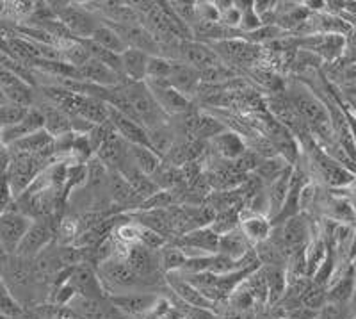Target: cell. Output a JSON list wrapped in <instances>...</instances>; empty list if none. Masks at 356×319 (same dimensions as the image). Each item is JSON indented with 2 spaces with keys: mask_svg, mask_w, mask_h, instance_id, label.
I'll list each match as a JSON object with an SVG mask.
<instances>
[{
  "mask_svg": "<svg viewBox=\"0 0 356 319\" xmlns=\"http://www.w3.org/2000/svg\"><path fill=\"white\" fill-rule=\"evenodd\" d=\"M54 17L61 22L75 40H89L95 29L102 24V18L91 8L72 2H49Z\"/></svg>",
  "mask_w": 356,
  "mask_h": 319,
  "instance_id": "cell-3",
  "label": "cell"
},
{
  "mask_svg": "<svg viewBox=\"0 0 356 319\" xmlns=\"http://www.w3.org/2000/svg\"><path fill=\"white\" fill-rule=\"evenodd\" d=\"M291 171L292 166L287 168L284 173L280 175L278 178H275L273 182H269L264 189H266V196H267V205H269V221L278 216V212L284 207L285 199H287L289 193V182H291Z\"/></svg>",
  "mask_w": 356,
  "mask_h": 319,
  "instance_id": "cell-23",
  "label": "cell"
},
{
  "mask_svg": "<svg viewBox=\"0 0 356 319\" xmlns=\"http://www.w3.org/2000/svg\"><path fill=\"white\" fill-rule=\"evenodd\" d=\"M73 114L81 116L82 120H86L91 125H104V123L109 121L107 104L97 97H82V95H79V100Z\"/></svg>",
  "mask_w": 356,
  "mask_h": 319,
  "instance_id": "cell-24",
  "label": "cell"
},
{
  "mask_svg": "<svg viewBox=\"0 0 356 319\" xmlns=\"http://www.w3.org/2000/svg\"><path fill=\"white\" fill-rule=\"evenodd\" d=\"M207 143H209V148H211L212 154L228 162H234L235 159H239L248 150L246 139L243 138V134L234 132L230 129Z\"/></svg>",
  "mask_w": 356,
  "mask_h": 319,
  "instance_id": "cell-18",
  "label": "cell"
},
{
  "mask_svg": "<svg viewBox=\"0 0 356 319\" xmlns=\"http://www.w3.org/2000/svg\"><path fill=\"white\" fill-rule=\"evenodd\" d=\"M168 8L171 9V13H173L178 20L182 22L184 25H187L189 29H193V25L198 22L196 20L195 2H168Z\"/></svg>",
  "mask_w": 356,
  "mask_h": 319,
  "instance_id": "cell-39",
  "label": "cell"
},
{
  "mask_svg": "<svg viewBox=\"0 0 356 319\" xmlns=\"http://www.w3.org/2000/svg\"><path fill=\"white\" fill-rule=\"evenodd\" d=\"M8 152L9 164L8 170H6V178H8L13 200H15L29 189V186L33 184L34 178L44 170V164L38 157H33V155L11 152V150H8Z\"/></svg>",
  "mask_w": 356,
  "mask_h": 319,
  "instance_id": "cell-4",
  "label": "cell"
},
{
  "mask_svg": "<svg viewBox=\"0 0 356 319\" xmlns=\"http://www.w3.org/2000/svg\"><path fill=\"white\" fill-rule=\"evenodd\" d=\"M54 319H68V318H65V316H56Z\"/></svg>",
  "mask_w": 356,
  "mask_h": 319,
  "instance_id": "cell-46",
  "label": "cell"
},
{
  "mask_svg": "<svg viewBox=\"0 0 356 319\" xmlns=\"http://www.w3.org/2000/svg\"><path fill=\"white\" fill-rule=\"evenodd\" d=\"M106 194L109 202L120 209L136 210L139 207V200L136 199L132 187L129 186L125 177L118 171H109V175H107ZM129 210H125V212H129Z\"/></svg>",
  "mask_w": 356,
  "mask_h": 319,
  "instance_id": "cell-16",
  "label": "cell"
},
{
  "mask_svg": "<svg viewBox=\"0 0 356 319\" xmlns=\"http://www.w3.org/2000/svg\"><path fill=\"white\" fill-rule=\"evenodd\" d=\"M159 255V264H161L162 273H175V271H180L184 267V264L187 263V255L184 254L177 244L173 242H168L161 250L157 251Z\"/></svg>",
  "mask_w": 356,
  "mask_h": 319,
  "instance_id": "cell-32",
  "label": "cell"
},
{
  "mask_svg": "<svg viewBox=\"0 0 356 319\" xmlns=\"http://www.w3.org/2000/svg\"><path fill=\"white\" fill-rule=\"evenodd\" d=\"M31 107H20V105L4 104L0 105V130L6 127H11L25 118Z\"/></svg>",
  "mask_w": 356,
  "mask_h": 319,
  "instance_id": "cell-41",
  "label": "cell"
},
{
  "mask_svg": "<svg viewBox=\"0 0 356 319\" xmlns=\"http://www.w3.org/2000/svg\"><path fill=\"white\" fill-rule=\"evenodd\" d=\"M114 309H116L123 318H136V316H146L150 314L159 303V296L152 295V293H129V295H118L109 296L107 298Z\"/></svg>",
  "mask_w": 356,
  "mask_h": 319,
  "instance_id": "cell-15",
  "label": "cell"
},
{
  "mask_svg": "<svg viewBox=\"0 0 356 319\" xmlns=\"http://www.w3.org/2000/svg\"><path fill=\"white\" fill-rule=\"evenodd\" d=\"M129 145L116 132L106 139V143L97 150L95 157L106 166L109 171H120L129 161Z\"/></svg>",
  "mask_w": 356,
  "mask_h": 319,
  "instance_id": "cell-20",
  "label": "cell"
},
{
  "mask_svg": "<svg viewBox=\"0 0 356 319\" xmlns=\"http://www.w3.org/2000/svg\"><path fill=\"white\" fill-rule=\"evenodd\" d=\"M251 248L253 247H251L250 241L244 238L243 232H241L239 228H235V231L228 232V234L219 238L218 254L225 255V257H228V259L232 260H241Z\"/></svg>",
  "mask_w": 356,
  "mask_h": 319,
  "instance_id": "cell-26",
  "label": "cell"
},
{
  "mask_svg": "<svg viewBox=\"0 0 356 319\" xmlns=\"http://www.w3.org/2000/svg\"><path fill=\"white\" fill-rule=\"evenodd\" d=\"M316 318H317V312L305 307V305H296V307H291L284 314V319H316Z\"/></svg>",
  "mask_w": 356,
  "mask_h": 319,
  "instance_id": "cell-44",
  "label": "cell"
},
{
  "mask_svg": "<svg viewBox=\"0 0 356 319\" xmlns=\"http://www.w3.org/2000/svg\"><path fill=\"white\" fill-rule=\"evenodd\" d=\"M148 54L136 49H127L120 56L122 59V75L127 82H145Z\"/></svg>",
  "mask_w": 356,
  "mask_h": 319,
  "instance_id": "cell-25",
  "label": "cell"
},
{
  "mask_svg": "<svg viewBox=\"0 0 356 319\" xmlns=\"http://www.w3.org/2000/svg\"><path fill=\"white\" fill-rule=\"evenodd\" d=\"M239 223H241V209H222V210H216V216L212 219V223L209 225L214 234H218L219 238L228 232L235 231V228H239Z\"/></svg>",
  "mask_w": 356,
  "mask_h": 319,
  "instance_id": "cell-34",
  "label": "cell"
},
{
  "mask_svg": "<svg viewBox=\"0 0 356 319\" xmlns=\"http://www.w3.org/2000/svg\"><path fill=\"white\" fill-rule=\"evenodd\" d=\"M50 219L52 218L34 219L29 226V231L25 232L20 244H18V250L15 255H18L22 259L33 260L36 255H40L44 248L49 247L50 242L56 241L57 223L50 221Z\"/></svg>",
  "mask_w": 356,
  "mask_h": 319,
  "instance_id": "cell-6",
  "label": "cell"
},
{
  "mask_svg": "<svg viewBox=\"0 0 356 319\" xmlns=\"http://www.w3.org/2000/svg\"><path fill=\"white\" fill-rule=\"evenodd\" d=\"M326 216H330L333 221H339L340 225H351L353 219H355L351 200H346L342 196H333L328 202Z\"/></svg>",
  "mask_w": 356,
  "mask_h": 319,
  "instance_id": "cell-35",
  "label": "cell"
},
{
  "mask_svg": "<svg viewBox=\"0 0 356 319\" xmlns=\"http://www.w3.org/2000/svg\"><path fill=\"white\" fill-rule=\"evenodd\" d=\"M171 59L161 56H150L146 63V79L152 81H166L170 75ZM145 79V81H146Z\"/></svg>",
  "mask_w": 356,
  "mask_h": 319,
  "instance_id": "cell-38",
  "label": "cell"
},
{
  "mask_svg": "<svg viewBox=\"0 0 356 319\" xmlns=\"http://www.w3.org/2000/svg\"><path fill=\"white\" fill-rule=\"evenodd\" d=\"M66 282L73 287V291H75L77 296H84V298L91 299L107 298L106 291H104V287L100 283V279L97 275V270L88 263H82L79 266L72 267Z\"/></svg>",
  "mask_w": 356,
  "mask_h": 319,
  "instance_id": "cell-13",
  "label": "cell"
},
{
  "mask_svg": "<svg viewBox=\"0 0 356 319\" xmlns=\"http://www.w3.org/2000/svg\"><path fill=\"white\" fill-rule=\"evenodd\" d=\"M225 130L228 129L221 118H218L216 114L205 113V111H200L195 139H198V141H211V139H214L216 136L222 134Z\"/></svg>",
  "mask_w": 356,
  "mask_h": 319,
  "instance_id": "cell-30",
  "label": "cell"
},
{
  "mask_svg": "<svg viewBox=\"0 0 356 319\" xmlns=\"http://www.w3.org/2000/svg\"><path fill=\"white\" fill-rule=\"evenodd\" d=\"M271 221L264 216L253 215L250 210L241 209V223H239V231L243 232L244 238L250 241L251 247H255L259 242L269 239V234H271Z\"/></svg>",
  "mask_w": 356,
  "mask_h": 319,
  "instance_id": "cell-21",
  "label": "cell"
},
{
  "mask_svg": "<svg viewBox=\"0 0 356 319\" xmlns=\"http://www.w3.org/2000/svg\"><path fill=\"white\" fill-rule=\"evenodd\" d=\"M146 88L150 89L152 97L155 98V102L159 104L164 114L168 118L177 116L180 113H186L187 109L195 107V102L189 100L187 97L180 95L177 89L171 88L166 81H152V79H146L145 81Z\"/></svg>",
  "mask_w": 356,
  "mask_h": 319,
  "instance_id": "cell-10",
  "label": "cell"
},
{
  "mask_svg": "<svg viewBox=\"0 0 356 319\" xmlns=\"http://www.w3.org/2000/svg\"><path fill=\"white\" fill-rule=\"evenodd\" d=\"M353 293H355V279H353V271H349L348 275L330 283L326 289V302L353 303Z\"/></svg>",
  "mask_w": 356,
  "mask_h": 319,
  "instance_id": "cell-33",
  "label": "cell"
},
{
  "mask_svg": "<svg viewBox=\"0 0 356 319\" xmlns=\"http://www.w3.org/2000/svg\"><path fill=\"white\" fill-rule=\"evenodd\" d=\"M177 59L186 63V65L193 66V68H196L198 72L214 68V66L222 63V61L219 59L218 54L212 50L211 45H207L198 40L180 41L177 50Z\"/></svg>",
  "mask_w": 356,
  "mask_h": 319,
  "instance_id": "cell-11",
  "label": "cell"
},
{
  "mask_svg": "<svg viewBox=\"0 0 356 319\" xmlns=\"http://www.w3.org/2000/svg\"><path fill=\"white\" fill-rule=\"evenodd\" d=\"M0 280L9 291V295L15 298V302L22 309H27L38 302L36 282L33 275V263L27 259H22L18 255H13L8 266L0 271Z\"/></svg>",
  "mask_w": 356,
  "mask_h": 319,
  "instance_id": "cell-1",
  "label": "cell"
},
{
  "mask_svg": "<svg viewBox=\"0 0 356 319\" xmlns=\"http://www.w3.org/2000/svg\"><path fill=\"white\" fill-rule=\"evenodd\" d=\"M312 161L317 166L321 177L326 180V184H330L332 187H342L344 189L346 186H351L353 178H355V173L353 170L346 168V166L339 164L335 159L330 157L328 154H324L323 150L314 143L312 146Z\"/></svg>",
  "mask_w": 356,
  "mask_h": 319,
  "instance_id": "cell-12",
  "label": "cell"
},
{
  "mask_svg": "<svg viewBox=\"0 0 356 319\" xmlns=\"http://www.w3.org/2000/svg\"><path fill=\"white\" fill-rule=\"evenodd\" d=\"M123 223H114L113 226V235L116 241H120L125 247H134V244H138L139 242V235H141V226L138 223L130 221L125 215L122 212Z\"/></svg>",
  "mask_w": 356,
  "mask_h": 319,
  "instance_id": "cell-36",
  "label": "cell"
},
{
  "mask_svg": "<svg viewBox=\"0 0 356 319\" xmlns=\"http://www.w3.org/2000/svg\"><path fill=\"white\" fill-rule=\"evenodd\" d=\"M166 82L171 88L177 89L178 93L184 95V97H187L193 102L198 97V89L202 86L198 70L178 59H171L170 75H168Z\"/></svg>",
  "mask_w": 356,
  "mask_h": 319,
  "instance_id": "cell-14",
  "label": "cell"
},
{
  "mask_svg": "<svg viewBox=\"0 0 356 319\" xmlns=\"http://www.w3.org/2000/svg\"><path fill=\"white\" fill-rule=\"evenodd\" d=\"M120 89H122L125 100L129 102L136 120L145 129H152V127L170 121V118L164 114V111L159 107L155 98L152 97L150 89L146 88L145 82H125V84L120 86Z\"/></svg>",
  "mask_w": 356,
  "mask_h": 319,
  "instance_id": "cell-2",
  "label": "cell"
},
{
  "mask_svg": "<svg viewBox=\"0 0 356 319\" xmlns=\"http://www.w3.org/2000/svg\"><path fill=\"white\" fill-rule=\"evenodd\" d=\"M287 98L291 102L292 109L303 120V123L310 129V132L330 123L328 107L312 91L305 89L303 86H294V88L289 89Z\"/></svg>",
  "mask_w": 356,
  "mask_h": 319,
  "instance_id": "cell-5",
  "label": "cell"
},
{
  "mask_svg": "<svg viewBox=\"0 0 356 319\" xmlns=\"http://www.w3.org/2000/svg\"><path fill=\"white\" fill-rule=\"evenodd\" d=\"M109 109V123L113 125L114 132L127 143V145H141L148 146V139H146V129L139 125L138 121L130 120L125 114L118 113L111 105H107Z\"/></svg>",
  "mask_w": 356,
  "mask_h": 319,
  "instance_id": "cell-19",
  "label": "cell"
},
{
  "mask_svg": "<svg viewBox=\"0 0 356 319\" xmlns=\"http://www.w3.org/2000/svg\"><path fill=\"white\" fill-rule=\"evenodd\" d=\"M170 242L177 244L187 255V259H193V257L218 254L219 235L214 234L209 226H202V228L170 239Z\"/></svg>",
  "mask_w": 356,
  "mask_h": 319,
  "instance_id": "cell-8",
  "label": "cell"
},
{
  "mask_svg": "<svg viewBox=\"0 0 356 319\" xmlns=\"http://www.w3.org/2000/svg\"><path fill=\"white\" fill-rule=\"evenodd\" d=\"M287 168H291L287 161L284 157H280V155H275V157H266V159H260L259 164H257L255 175L260 182H262L264 186H267L269 182H273L275 178H278L280 175L284 173Z\"/></svg>",
  "mask_w": 356,
  "mask_h": 319,
  "instance_id": "cell-31",
  "label": "cell"
},
{
  "mask_svg": "<svg viewBox=\"0 0 356 319\" xmlns=\"http://www.w3.org/2000/svg\"><path fill=\"white\" fill-rule=\"evenodd\" d=\"M24 312V309L15 302V298L9 295V291L0 280V316H4L8 319H18Z\"/></svg>",
  "mask_w": 356,
  "mask_h": 319,
  "instance_id": "cell-40",
  "label": "cell"
},
{
  "mask_svg": "<svg viewBox=\"0 0 356 319\" xmlns=\"http://www.w3.org/2000/svg\"><path fill=\"white\" fill-rule=\"evenodd\" d=\"M168 242H170V239H166L164 235L141 226V235H139V244H141V247L148 248V250L159 251L164 244H168Z\"/></svg>",
  "mask_w": 356,
  "mask_h": 319,
  "instance_id": "cell-43",
  "label": "cell"
},
{
  "mask_svg": "<svg viewBox=\"0 0 356 319\" xmlns=\"http://www.w3.org/2000/svg\"><path fill=\"white\" fill-rule=\"evenodd\" d=\"M146 139H148V148L157 155L161 161L166 159V155L170 154L171 148L175 146V143L178 141L177 134H175L173 127L168 123H162V125L152 127V129H146Z\"/></svg>",
  "mask_w": 356,
  "mask_h": 319,
  "instance_id": "cell-22",
  "label": "cell"
},
{
  "mask_svg": "<svg viewBox=\"0 0 356 319\" xmlns=\"http://www.w3.org/2000/svg\"><path fill=\"white\" fill-rule=\"evenodd\" d=\"M353 303H335L326 302L323 307L317 311L316 319H353Z\"/></svg>",
  "mask_w": 356,
  "mask_h": 319,
  "instance_id": "cell-37",
  "label": "cell"
},
{
  "mask_svg": "<svg viewBox=\"0 0 356 319\" xmlns=\"http://www.w3.org/2000/svg\"><path fill=\"white\" fill-rule=\"evenodd\" d=\"M77 77L79 81L91 82V84L100 86V88H116V86H122L127 82L116 72H113L106 65L98 63L97 59H91V57L86 61L84 65L79 66Z\"/></svg>",
  "mask_w": 356,
  "mask_h": 319,
  "instance_id": "cell-17",
  "label": "cell"
},
{
  "mask_svg": "<svg viewBox=\"0 0 356 319\" xmlns=\"http://www.w3.org/2000/svg\"><path fill=\"white\" fill-rule=\"evenodd\" d=\"M9 259H11V255H9L8 251L4 250V247H2V244H0V271L4 270L6 266H8Z\"/></svg>",
  "mask_w": 356,
  "mask_h": 319,
  "instance_id": "cell-45",
  "label": "cell"
},
{
  "mask_svg": "<svg viewBox=\"0 0 356 319\" xmlns=\"http://www.w3.org/2000/svg\"><path fill=\"white\" fill-rule=\"evenodd\" d=\"M31 223H33V219H29L27 216L18 212L13 202L9 203L8 209L0 212V244L11 257L17 254L18 244L24 239L25 232L29 231Z\"/></svg>",
  "mask_w": 356,
  "mask_h": 319,
  "instance_id": "cell-7",
  "label": "cell"
},
{
  "mask_svg": "<svg viewBox=\"0 0 356 319\" xmlns=\"http://www.w3.org/2000/svg\"><path fill=\"white\" fill-rule=\"evenodd\" d=\"M127 150H129L130 164H132L138 171H141V173L148 175V177L154 175V171L157 170L159 164L162 162L161 159H159L150 148H148V146L129 145V148Z\"/></svg>",
  "mask_w": 356,
  "mask_h": 319,
  "instance_id": "cell-28",
  "label": "cell"
},
{
  "mask_svg": "<svg viewBox=\"0 0 356 319\" xmlns=\"http://www.w3.org/2000/svg\"><path fill=\"white\" fill-rule=\"evenodd\" d=\"M125 263L129 264L130 270L146 283V287L154 286L159 282L157 277L162 275L161 264H159L157 251L148 250V248L141 247V244H134L127 250Z\"/></svg>",
  "mask_w": 356,
  "mask_h": 319,
  "instance_id": "cell-9",
  "label": "cell"
},
{
  "mask_svg": "<svg viewBox=\"0 0 356 319\" xmlns=\"http://www.w3.org/2000/svg\"><path fill=\"white\" fill-rule=\"evenodd\" d=\"M152 180L157 186V189L161 191H171V193H177V191L184 189V180L182 175H180V168H175V166L168 164V162L162 161L159 164L157 170L152 175Z\"/></svg>",
  "mask_w": 356,
  "mask_h": 319,
  "instance_id": "cell-27",
  "label": "cell"
},
{
  "mask_svg": "<svg viewBox=\"0 0 356 319\" xmlns=\"http://www.w3.org/2000/svg\"><path fill=\"white\" fill-rule=\"evenodd\" d=\"M89 40L93 41V43H97L98 47H102V49L109 50V52L113 54H118V56H122V54L129 49L125 45V41L118 36L116 31H114L109 24H106V22H102V24L95 29V33L91 34Z\"/></svg>",
  "mask_w": 356,
  "mask_h": 319,
  "instance_id": "cell-29",
  "label": "cell"
},
{
  "mask_svg": "<svg viewBox=\"0 0 356 319\" xmlns=\"http://www.w3.org/2000/svg\"><path fill=\"white\" fill-rule=\"evenodd\" d=\"M326 303V287L316 286V283H310V287L307 289V293L301 298V305L312 309V311H319Z\"/></svg>",
  "mask_w": 356,
  "mask_h": 319,
  "instance_id": "cell-42",
  "label": "cell"
}]
</instances>
